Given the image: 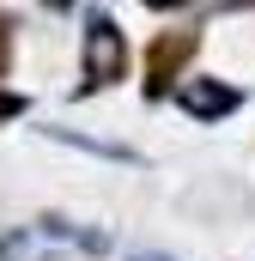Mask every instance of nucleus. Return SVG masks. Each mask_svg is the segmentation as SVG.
Wrapping results in <instances>:
<instances>
[{"instance_id": "5", "label": "nucleus", "mask_w": 255, "mask_h": 261, "mask_svg": "<svg viewBox=\"0 0 255 261\" xmlns=\"http://www.w3.org/2000/svg\"><path fill=\"white\" fill-rule=\"evenodd\" d=\"M6 55H12V37H6V18H0V73H6Z\"/></svg>"}, {"instance_id": "1", "label": "nucleus", "mask_w": 255, "mask_h": 261, "mask_svg": "<svg viewBox=\"0 0 255 261\" xmlns=\"http://www.w3.org/2000/svg\"><path fill=\"white\" fill-rule=\"evenodd\" d=\"M110 237L73 219H37L12 237H0V261H61V255H104Z\"/></svg>"}, {"instance_id": "9", "label": "nucleus", "mask_w": 255, "mask_h": 261, "mask_svg": "<svg viewBox=\"0 0 255 261\" xmlns=\"http://www.w3.org/2000/svg\"><path fill=\"white\" fill-rule=\"evenodd\" d=\"M49 6H67V0H49Z\"/></svg>"}, {"instance_id": "3", "label": "nucleus", "mask_w": 255, "mask_h": 261, "mask_svg": "<svg viewBox=\"0 0 255 261\" xmlns=\"http://www.w3.org/2000/svg\"><path fill=\"white\" fill-rule=\"evenodd\" d=\"M183 61H194V31H170V37H158L152 49H146V91H164Z\"/></svg>"}, {"instance_id": "6", "label": "nucleus", "mask_w": 255, "mask_h": 261, "mask_svg": "<svg viewBox=\"0 0 255 261\" xmlns=\"http://www.w3.org/2000/svg\"><path fill=\"white\" fill-rule=\"evenodd\" d=\"M18 110H24L18 97H0V116H18Z\"/></svg>"}, {"instance_id": "8", "label": "nucleus", "mask_w": 255, "mask_h": 261, "mask_svg": "<svg viewBox=\"0 0 255 261\" xmlns=\"http://www.w3.org/2000/svg\"><path fill=\"white\" fill-rule=\"evenodd\" d=\"M140 261H170V255H140Z\"/></svg>"}, {"instance_id": "2", "label": "nucleus", "mask_w": 255, "mask_h": 261, "mask_svg": "<svg viewBox=\"0 0 255 261\" xmlns=\"http://www.w3.org/2000/svg\"><path fill=\"white\" fill-rule=\"evenodd\" d=\"M128 73V43L116 31V18H91L85 24V91L91 85H116Z\"/></svg>"}, {"instance_id": "4", "label": "nucleus", "mask_w": 255, "mask_h": 261, "mask_svg": "<svg viewBox=\"0 0 255 261\" xmlns=\"http://www.w3.org/2000/svg\"><path fill=\"white\" fill-rule=\"evenodd\" d=\"M237 103H243V91L225 85V79H194V85H183V110L200 116V122H219V116H231Z\"/></svg>"}, {"instance_id": "7", "label": "nucleus", "mask_w": 255, "mask_h": 261, "mask_svg": "<svg viewBox=\"0 0 255 261\" xmlns=\"http://www.w3.org/2000/svg\"><path fill=\"white\" fill-rule=\"evenodd\" d=\"M146 6H183V0H146Z\"/></svg>"}]
</instances>
